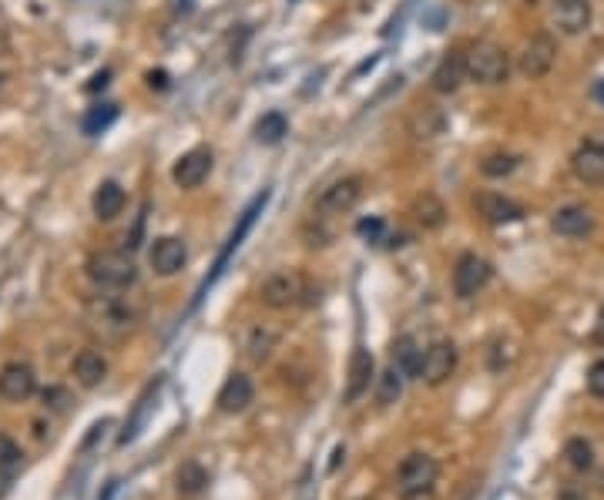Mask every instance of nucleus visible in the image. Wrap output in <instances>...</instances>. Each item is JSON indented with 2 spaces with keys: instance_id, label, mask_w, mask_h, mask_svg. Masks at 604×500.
<instances>
[{
  "instance_id": "obj_20",
  "label": "nucleus",
  "mask_w": 604,
  "mask_h": 500,
  "mask_svg": "<svg viewBox=\"0 0 604 500\" xmlns=\"http://www.w3.org/2000/svg\"><path fill=\"white\" fill-rule=\"evenodd\" d=\"M373 353L370 349L359 346L353 353V360H349V379H346V404H357L363 393H370V383H373Z\"/></svg>"
},
{
  "instance_id": "obj_33",
  "label": "nucleus",
  "mask_w": 604,
  "mask_h": 500,
  "mask_svg": "<svg viewBox=\"0 0 604 500\" xmlns=\"http://www.w3.org/2000/svg\"><path fill=\"white\" fill-rule=\"evenodd\" d=\"M114 118H118V108H114V104H101V108H95V112L84 118V135H97V131H105Z\"/></svg>"
},
{
  "instance_id": "obj_40",
  "label": "nucleus",
  "mask_w": 604,
  "mask_h": 500,
  "mask_svg": "<svg viewBox=\"0 0 604 500\" xmlns=\"http://www.w3.org/2000/svg\"><path fill=\"white\" fill-rule=\"evenodd\" d=\"M561 500H588L584 494H577V490H567V494H561Z\"/></svg>"
},
{
  "instance_id": "obj_15",
  "label": "nucleus",
  "mask_w": 604,
  "mask_h": 500,
  "mask_svg": "<svg viewBox=\"0 0 604 500\" xmlns=\"http://www.w3.org/2000/svg\"><path fill=\"white\" fill-rule=\"evenodd\" d=\"M148 262L158 276H175V272H181L185 262H189V249H185V242H181V238L162 236V238H155V242H151Z\"/></svg>"
},
{
  "instance_id": "obj_27",
  "label": "nucleus",
  "mask_w": 604,
  "mask_h": 500,
  "mask_svg": "<svg viewBox=\"0 0 604 500\" xmlns=\"http://www.w3.org/2000/svg\"><path fill=\"white\" fill-rule=\"evenodd\" d=\"M517 165H521V154L491 152V154H483L481 158V175L483 179H508V175L517 171Z\"/></svg>"
},
{
  "instance_id": "obj_26",
  "label": "nucleus",
  "mask_w": 604,
  "mask_h": 500,
  "mask_svg": "<svg viewBox=\"0 0 604 500\" xmlns=\"http://www.w3.org/2000/svg\"><path fill=\"white\" fill-rule=\"evenodd\" d=\"M175 484H179L181 497H195V494H202L208 487V471L198 460H185L179 467V473H175Z\"/></svg>"
},
{
  "instance_id": "obj_7",
  "label": "nucleus",
  "mask_w": 604,
  "mask_h": 500,
  "mask_svg": "<svg viewBox=\"0 0 604 500\" xmlns=\"http://www.w3.org/2000/svg\"><path fill=\"white\" fill-rule=\"evenodd\" d=\"M491 276H494V265L487 262L483 255L464 252V255L457 259V265H453V292H457L460 299H474V296L491 282Z\"/></svg>"
},
{
  "instance_id": "obj_12",
  "label": "nucleus",
  "mask_w": 604,
  "mask_h": 500,
  "mask_svg": "<svg viewBox=\"0 0 604 500\" xmlns=\"http://www.w3.org/2000/svg\"><path fill=\"white\" fill-rule=\"evenodd\" d=\"M474 212L491 225H510V222H521L524 219L521 202H514V198H508V195H500V192L474 195Z\"/></svg>"
},
{
  "instance_id": "obj_30",
  "label": "nucleus",
  "mask_w": 604,
  "mask_h": 500,
  "mask_svg": "<svg viewBox=\"0 0 604 500\" xmlns=\"http://www.w3.org/2000/svg\"><path fill=\"white\" fill-rule=\"evenodd\" d=\"M289 131L286 118L279 112H269L259 118V125H256V138L262 141V145H275V141H282V135Z\"/></svg>"
},
{
  "instance_id": "obj_39",
  "label": "nucleus",
  "mask_w": 604,
  "mask_h": 500,
  "mask_svg": "<svg viewBox=\"0 0 604 500\" xmlns=\"http://www.w3.org/2000/svg\"><path fill=\"white\" fill-rule=\"evenodd\" d=\"M594 339H598V343H601V346H604V316H601V320H598V329H594Z\"/></svg>"
},
{
  "instance_id": "obj_34",
  "label": "nucleus",
  "mask_w": 604,
  "mask_h": 500,
  "mask_svg": "<svg viewBox=\"0 0 604 500\" xmlns=\"http://www.w3.org/2000/svg\"><path fill=\"white\" fill-rule=\"evenodd\" d=\"M487 362H491V370H494V373H504L510 362H514V346L497 339L494 346H491V356H487Z\"/></svg>"
},
{
  "instance_id": "obj_5",
  "label": "nucleus",
  "mask_w": 604,
  "mask_h": 500,
  "mask_svg": "<svg viewBox=\"0 0 604 500\" xmlns=\"http://www.w3.org/2000/svg\"><path fill=\"white\" fill-rule=\"evenodd\" d=\"M558 64V41L550 38L548 30L534 34L531 41L524 44V51L517 54V71H521L527 81H541L548 78L550 71Z\"/></svg>"
},
{
  "instance_id": "obj_22",
  "label": "nucleus",
  "mask_w": 604,
  "mask_h": 500,
  "mask_svg": "<svg viewBox=\"0 0 604 500\" xmlns=\"http://www.w3.org/2000/svg\"><path fill=\"white\" fill-rule=\"evenodd\" d=\"M124 202H128V195H124V188L118 181H101L95 198H91V209H95V215L101 222H111V219L122 215Z\"/></svg>"
},
{
  "instance_id": "obj_13",
  "label": "nucleus",
  "mask_w": 604,
  "mask_h": 500,
  "mask_svg": "<svg viewBox=\"0 0 604 500\" xmlns=\"http://www.w3.org/2000/svg\"><path fill=\"white\" fill-rule=\"evenodd\" d=\"M212 165H215V158H212V148H192V152H185L175 162V168H172V179H175V185L179 188H198L202 181L212 175Z\"/></svg>"
},
{
  "instance_id": "obj_29",
  "label": "nucleus",
  "mask_w": 604,
  "mask_h": 500,
  "mask_svg": "<svg viewBox=\"0 0 604 500\" xmlns=\"http://www.w3.org/2000/svg\"><path fill=\"white\" fill-rule=\"evenodd\" d=\"M403 379H407V376L399 373L397 366L383 370V373H380V383H376V400H380L383 406L397 404L399 393H403Z\"/></svg>"
},
{
  "instance_id": "obj_9",
  "label": "nucleus",
  "mask_w": 604,
  "mask_h": 500,
  "mask_svg": "<svg viewBox=\"0 0 604 500\" xmlns=\"http://www.w3.org/2000/svg\"><path fill=\"white\" fill-rule=\"evenodd\" d=\"M550 17H554L558 34L581 38V34H588L594 11H591V0H554L550 4Z\"/></svg>"
},
{
  "instance_id": "obj_38",
  "label": "nucleus",
  "mask_w": 604,
  "mask_h": 500,
  "mask_svg": "<svg viewBox=\"0 0 604 500\" xmlns=\"http://www.w3.org/2000/svg\"><path fill=\"white\" fill-rule=\"evenodd\" d=\"M148 84H151V88H155V84H158V88H165V84H168L165 81V71H158V74L151 71V74H148Z\"/></svg>"
},
{
  "instance_id": "obj_6",
  "label": "nucleus",
  "mask_w": 604,
  "mask_h": 500,
  "mask_svg": "<svg viewBox=\"0 0 604 500\" xmlns=\"http://www.w3.org/2000/svg\"><path fill=\"white\" fill-rule=\"evenodd\" d=\"M440 463L430 454H410V457L399 463L397 471V487L399 497H410V494H424V490H433L437 484Z\"/></svg>"
},
{
  "instance_id": "obj_3",
  "label": "nucleus",
  "mask_w": 604,
  "mask_h": 500,
  "mask_svg": "<svg viewBox=\"0 0 604 500\" xmlns=\"http://www.w3.org/2000/svg\"><path fill=\"white\" fill-rule=\"evenodd\" d=\"M309 296H313V286L302 272H273L259 289V299L269 309H292L299 303H313Z\"/></svg>"
},
{
  "instance_id": "obj_2",
  "label": "nucleus",
  "mask_w": 604,
  "mask_h": 500,
  "mask_svg": "<svg viewBox=\"0 0 604 500\" xmlns=\"http://www.w3.org/2000/svg\"><path fill=\"white\" fill-rule=\"evenodd\" d=\"M88 276L97 289H128L138 279V269L128 252H95L88 259Z\"/></svg>"
},
{
  "instance_id": "obj_19",
  "label": "nucleus",
  "mask_w": 604,
  "mask_h": 500,
  "mask_svg": "<svg viewBox=\"0 0 604 500\" xmlns=\"http://www.w3.org/2000/svg\"><path fill=\"white\" fill-rule=\"evenodd\" d=\"M256 396V387L246 373H232L219 389V410L222 413H242Z\"/></svg>"
},
{
  "instance_id": "obj_1",
  "label": "nucleus",
  "mask_w": 604,
  "mask_h": 500,
  "mask_svg": "<svg viewBox=\"0 0 604 500\" xmlns=\"http://www.w3.org/2000/svg\"><path fill=\"white\" fill-rule=\"evenodd\" d=\"M467 74L470 81L483 84V88H497L510 78V54L508 47L494 41H477L467 51Z\"/></svg>"
},
{
  "instance_id": "obj_37",
  "label": "nucleus",
  "mask_w": 604,
  "mask_h": 500,
  "mask_svg": "<svg viewBox=\"0 0 604 500\" xmlns=\"http://www.w3.org/2000/svg\"><path fill=\"white\" fill-rule=\"evenodd\" d=\"M357 232L363 238H370V242H376V238L383 236V219H363V222L357 225Z\"/></svg>"
},
{
  "instance_id": "obj_35",
  "label": "nucleus",
  "mask_w": 604,
  "mask_h": 500,
  "mask_svg": "<svg viewBox=\"0 0 604 500\" xmlns=\"http://www.w3.org/2000/svg\"><path fill=\"white\" fill-rule=\"evenodd\" d=\"M41 400H44V406H47V410H57V413H64V410H68V404H71L68 389H61V387L44 389Z\"/></svg>"
},
{
  "instance_id": "obj_16",
  "label": "nucleus",
  "mask_w": 604,
  "mask_h": 500,
  "mask_svg": "<svg viewBox=\"0 0 604 500\" xmlns=\"http://www.w3.org/2000/svg\"><path fill=\"white\" fill-rule=\"evenodd\" d=\"M467 78H470L467 74V54L453 51V54H447L437 68H433V74H430V88H433L437 95H457V91L464 88Z\"/></svg>"
},
{
  "instance_id": "obj_25",
  "label": "nucleus",
  "mask_w": 604,
  "mask_h": 500,
  "mask_svg": "<svg viewBox=\"0 0 604 500\" xmlns=\"http://www.w3.org/2000/svg\"><path fill=\"white\" fill-rule=\"evenodd\" d=\"M413 219L424 225V229H440L447 222V205L440 202L433 192H424L413 198Z\"/></svg>"
},
{
  "instance_id": "obj_28",
  "label": "nucleus",
  "mask_w": 604,
  "mask_h": 500,
  "mask_svg": "<svg viewBox=\"0 0 604 500\" xmlns=\"http://www.w3.org/2000/svg\"><path fill=\"white\" fill-rule=\"evenodd\" d=\"M275 343H279V336L273 329H252L246 339V349H248V360L252 362H265L273 356Z\"/></svg>"
},
{
  "instance_id": "obj_24",
  "label": "nucleus",
  "mask_w": 604,
  "mask_h": 500,
  "mask_svg": "<svg viewBox=\"0 0 604 500\" xmlns=\"http://www.w3.org/2000/svg\"><path fill=\"white\" fill-rule=\"evenodd\" d=\"M393 366L403 376H416L420 379V366H424V349L416 346L413 336H399L393 343Z\"/></svg>"
},
{
  "instance_id": "obj_21",
  "label": "nucleus",
  "mask_w": 604,
  "mask_h": 500,
  "mask_svg": "<svg viewBox=\"0 0 604 500\" xmlns=\"http://www.w3.org/2000/svg\"><path fill=\"white\" fill-rule=\"evenodd\" d=\"M105 376H108V360H105L101 353H95V349H81V353L74 356V379H78L84 389L101 387Z\"/></svg>"
},
{
  "instance_id": "obj_36",
  "label": "nucleus",
  "mask_w": 604,
  "mask_h": 500,
  "mask_svg": "<svg viewBox=\"0 0 604 500\" xmlns=\"http://www.w3.org/2000/svg\"><path fill=\"white\" fill-rule=\"evenodd\" d=\"M588 393H591V396H598V400H604V356L598 362H591V370H588Z\"/></svg>"
},
{
  "instance_id": "obj_18",
  "label": "nucleus",
  "mask_w": 604,
  "mask_h": 500,
  "mask_svg": "<svg viewBox=\"0 0 604 500\" xmlns=\"http://www.w3.org/2000/svg\"><path fill=\"white\" fill-rule=\"evenodd\" d=\"M550 229L564 238H584L594 232V212L584 205H564L550 215Z\"/></svg>"
},
{
  "instance_id": "obj_11",
  "label": "nucleus",
  "mask_w": 604,
  "mask_h": 500,
  "mask_svg": "<svg viewBox=\"0 0 604 500\" xmlns=\"http://www.w3.org/2000/svg\"><path fill=\"white\" fill-rule=\"evenodd\" d=\"M453 370H457V346L447 343V339H440V343H433V346L424 353L420 379H424L426 387H443L453 376Z\"/></svg>"
},
{
  "instance_id": "obj_10",
  "label": "nucleus",
  "mask_w": 604,
  "mask_h": 500,
  "mask_svg": "<svg viewBox=\"0 0 604 500\" xmlns=\"http://www.w3.org/2000/svg\"><path fill=\"white\" fill-rule=\"evenodd\" d=\"M571 175L581 185H604V145L601 141H581L571 154Z\"/></svg>"
},
{
  "instance_id": "obj_23",
  "label": "nucleus",
  "mask_w": 604,
  "mask_h": 500,
  "mask_svg": "<svg viewBox=\"0 0 604 500\" xmlns=\"http://www.w3.org/2000/svg\"><path fill=\"white\" fill-rule=\"evenodd\" d=\"M447 128V114L440 112L437 104H416L410 114V135L413 138H437Z\"/></svg>"
},
{
  "instance_id": "obj_8",
  "label": "nucleus",
  "mask_w": 604,
  "mask_h": 500,
  "mask_svg": "<svg viewBox=\"0 0 604 500\" xmlns=\"http://www.w3.org/2000/svg\"><path fill=\"white\" fill-rule=\"evenodd\" d=\"M91 316L108 333H128L138 322V316H141V309L131 306L124 296H97L91 303Z\"/></svg>"
},
{
  "instance_id": "obj_31",
  "label": "nucleus",
  "mask_w": 604,
  "mask_h": 500,
  "mask_svg": "<svg viewBox=\"0 0 604 500\" xmlns=\"http://www.w3.org/2000/svg\"><path fill=\"white\" fill-rule=\"evenodd\" d=\"M564 460L575 467V471H591V463H594V450H591L588 440H581V437H575V440H567L564 444Z\"/></svg>"
},
{
  "instance_id": "obj_4",
  "label": "nucleus",
  "mask_w": 604,
  "mask_h": 500,
  "mask_svg": "<svg viewBox=\"0 0 604 500\" xmlns=\"http://www.w3.org/2000/svg\"><path fill=\"white\" fill-rule=\"evenodd\" d=\"M363 188H366V181L363 175H346V179L332 181L330 188H323V195L316 198V219H336V215H346V212H353L359 205V198H363Z\"/></svg>"
},
{
  "instance_id": "obj_14",
  "label": "nucleus",
  "mask_w": 604,
  "mask_h": 500,
  "mask_svg": "<svg viewBox=\"0 0 604 500\" xmlns=\"http://www.w3.org/2000/svg\"><path fill=\"white\" fill-rule=\"evenodd\" d=\"M34 389H38V376H34L28 362H7L0 370V400L24 404V400L34 396Z\"/></svg>"
},
{
  "instance_id": "obj_17",
  "label": "nucleus",
  "mask_w": 604,
  "mask_h": 500,
  "mask_svg": "<svg viewBox=\"0 0 604 500\" xmlns=\"http://www.w3.org/2000/svg\"><path fill=\"white\" fill-rule=\"evenodd\" d=\"M265 202H269V192H262V195H256L252 202H248V209L239 215V225L232 229V236H229V242H225V249H222V255H219V262H215V272L208 276V282H215V279L222 276V269H225V262L232 259V252L242 246V238L248 236V229L256 225V219H259V212L265 209Z\"/></svg>"
},
{
  "instance_id": "obj_32",
  "label": "nucleus",
  "mask_w": 604,
  "mask_h": 500,
  "mask_svg": "<svg viewBox=\"0 0 604 500\" xmlns=\"http://www.w3.org/2000/svg\"><path fill=\"white\" fill-rule=\"evenodd\" d=\"M21 460H24L21 446H17L11 437H0V473H4L7 480L14 477V471L21 467Z\"/></svg>"
},
{
  "instance_id": "obj_41",
  "label": "nucleus",
  "mask_w": 604,
  "mask_h": 500,
  "mask_svg": "<svg viewBox=\"0 0 604 500\" xmlns=\"http://www.w3.org/2000/svg\"><path fill=\"white\" fill-rule=\"evenodd\" d=\"M0 81H4V74H0Z\"/></svg>"
}]
</instances>
